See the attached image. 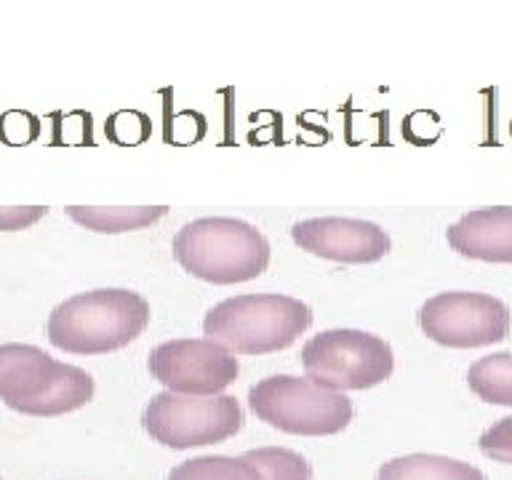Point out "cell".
Here are the masks:
<instances>
[{"label":"cell","instance_id":"9","mask_svg":"<svg viewBox=\"0 0 512 480\" xmlns=\"http://www.w3.org/2000/svg\"><path fill=\"white\" fill-rule=\"evenodd\" d=\"M291 238L299 248L342 264H371L390 254V235L366 219L318 216L291 227Z\"/></svg>","mask_w":512,"mask_h":480},{"label":"cell","instance_id":"6","mask_svg":"<svg viewBox=\"0 0 512 480\" xmlns=\"http://www.w3.org/2000/svg\"><path fill=\"white\" fill-rule=\"evenodd\" d=\"M150 438L176 451L211 446L243 427V408L232 395H174L158 392L142 414Z\"/></svg>","mask_w":512,"mask_h":480},{"label":"cell","instance_id":"18","mask_svg":"<svg viewBox=\"0 0 512 480\" xmlns=\"http://www.w3.org/2000/svg\"><path fill=\"white\" fill-rule=\"evenodd\" d=\"M48 214L46 206H16L0 208V232L27 230L35 222H40Z\"/></svg>","mask_w":512,"mask_h":480},{"label":"cell","instance_id":"4","mask_svg":"<svg viewBox=\"0 0 512 480\" xmlns=\"http://www.w3.org/2000/svg\"><path fill=\"white\" fill-rule=\"evenodd\" d=\"M254 414L291 435H336L352 422V403L334 392L291 374L267 376L248 390Z\"/></svg>","mask_w":512,"mask_h":480},{"label":"cell","instance_id":"13","mask_svg":"<svg viewBox=\"0 0 512 480\" xmlns=\"http://www.w3.org/2000/svg\"><path fill=\"white\" fill-rule=\"evenodd\" d=\"M166 206H134V208H99V206H70L67 216L80 227L104 235H118V232H131L150 227L158 219L166 216Z\"/></svg>","mask_w":512,"mask_h":480},{"label":"cell","instance_id":"11","mask_svg":"<svg viewBox=\"0 0 512 480\" xmlns=\"http://www.w3.org/2000/svg\"><path fill=\"white\" fill-rule=\"evenodd\" d=\"M456 254L478 262H512V206L478 208L464 214L446 232Z\"/></svg>","mask_w":512,"mask_h":480},{"label":"cell","instance_id":"10","mask_svg":"<svg viewBox=\"0 0 512 480\" xmlns=\"http://www.w3.org/2000/svg\"><path fill=\"white\" fill-rule=\"evenodd\" d=\"M59 360L32 344H0V400L24 414L59 374Z\"/></svg>","mask_w":512,"mask_h":480},{"label":"cell","instance_id":"7","mask_svg":"<svg viewBox=\"0 0 512 480\" xmlns=\"http://www.w3.org/2000/svg\"><path fill=\"white\" fill-rule=\"evenodd\" d=\"M419 328L443 347H486L510 334V310L491 294L446 291L419 307Z\"/></svg>","mask_w":512,"mask_h":480},{"label":"cell","instance_id":"12","mask_svg":"<svg viewBox=\"0 0 512 480\" xmlns=\"http://www.w3.org/2000/svg\"><path fill=\"white\" fill-rule=\"evenodd\" d=\"M376 480H488L478 467L438 454H408L379 467Z\"/></svg>","mask_w":512,"mask_h":480},{"label":"cell","instance_id":"16","mask_svg":"<svg viewBox=\"0 0 512 480\" xmlns=\"http://www.w3.org/2000/svg\"><path fill=\"white\" fill-rule=\"evenodd\" d=\"M251 467L256 470L259 480H310L312 467L302 454H296L291 448L267 446L254 448L243 454Z\"/></svg>","mask_w":512,"mask_h":480},{"label":"cell","instance_id":"5","mask_svg":"<svg viewBox=\"0 0 512 480\" xmlns=\"http://www.w3.org/2000/svg\"><path fill=\"white\" fill-rule=\"evenodd\" d=\"M302 366L307 379L326 390H368L390 379L395 355L382 336L358 328H331L304 344Z\"/></svg>","mask_w":512,"mask_h":480},{"label":"cell","instance_id":"17","mask_svg":"<svg viewBox=\"0 0 512 480\" xmlns=\"http://www.w3.org/2000/svg\"><path fill=\"white\" fill-rule=\"evenodd\" d=\"M480 451L494 462L512 464V416H504L480 435Z\"/></svg>","mask_w":512,"mask_h":480},{"label":"cell","instance_id":"1","mask_svg":"<svg viewBox=\"0 0 512 480\" xmlns=\"http://www.w3.org/2000/svg\"><path fill=\"white\" fill-rule=\"evenodd\" d=\"M150 304L128 288H96L56 304L48 315V342L72 355H104L142 336Z\"/></svg>","mask_w":512,"mask_h":480},{"label":"cell","instance_id":"15","mask_svg":"<svg viewBox=\"0 0 512 480\" xmlns=\"http://www.w3.org/2000/svg\"><path fill=\"white\" fill-rule=\"evenodd\" d=\"M168 480H259L243 456H198L176 464Z\"/></svg>","mask_w":512,"mask_h":480},{"label":"cell","instance_id":"8","mask_svg":"<svg viewBox=\"0 0 512 480\" xmlns=\"http://www.w3.org/2000/svg\"><path fill=\"white\" fill-rule=\"evenodd\" d=\"M152 379L174 395H216L238 379V358L211 339H171L147 358Z\"/></svg>","mask_w":512,"mask_h":480},{"label":"cell","instance_id":"14","mask_svg":"<svg viewBox=\"0 0 512 480\" xmlns=\"http://www.w3.org/2000/svg\"><path fill=\"white\" fill-rule=\"evenodd\" d=\"M470 390L486 403L512 408V355L494 352L486 358L475 360L467 371Z\"/></svg>","mask_w":512,"mask_h":480},{"label":"cell","instance_id":"2","mask_svg":"<svg viewBox=\"0 0 512 480\" xmlns=\"http://www.w3.org/2000/svg\"><path fill=\"white\" fill-rule=\"evenodd\" d=\"M174 256L192 278L232 286L259 278L270 264V243L254 224L230 216L187 222L174 238Z\"/></svg>","mask_w":512,"mask_h":480},{"label":"cell","instance_id":"3","mask_svg":"<svg viewBox=\"0 0 512 480\" xmlns=\"http://www.w3.org/2000/svg\"><path fill=\"white\" fill-rule=\"evenodd\" d=\"M310 323L312 310L294 296L243 294L214 304L203 334L232 355H267L291 347Z\"/></svg>","mask_w":512,"mask_h":480}]
</instances>
